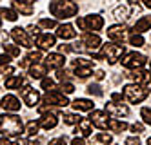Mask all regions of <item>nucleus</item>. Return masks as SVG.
Segmentation results:
<instances>
[{"label":"nucleus","instance_id":"nucleus-3","mask_svg":"<svg viewBox=\"0 0 151 145\" xmlns=\"http://www.w3.org/2000/svg\"><path fill=\"white\" fill-rule=\"evenodd\" d=\"M122 54H126V47L122 46V44L107 42V44L102 46V54L100 56L106 58V62H109V64H116L118 60H120Z\"/></svg>","mask_w":151,"mask_h":145},{"label":"nucleus","instance_id":"nucleus-31","mask_svg":"<svg viewBox=\"0 0 151 145\" xmlns=\"http://www.w3.org/2000/svg\"><path fill=\"white\" fill-rule=\"evenodd\" d=\"M73 67H91L93 69V60H88V58L78 56V58L73 60Z\"/></svg>","mask_w":151,"mask_h":145},{"label":"nucleus","instance_id":"nucleus-27","mask_svg":"<svg viewBox=\"0 0 151 145\" xmlns=\"http://www.w3.org/2000/svg\"><path fill=\"white\" fill-rule=\"evenodd\" d=\"M24 84V76H9L7 80H6V87L7 89H15V87H20Z\"/></svg>","mask_w":151,"mask_h":145},{"label":"nucleus","instance_id":"nucleus-52","mask_svg":"<svg viewBox=\"0 0 151 145\" xmlns=\"http://www.w3.org/2000/svg\"><path fill=\"white\" fill-rule=\"evenodd\" d=\"M144 4H146V7H149V9H151V0H144Z\"/></svg>","mask_w":151,"mask_h":145},{"label":"nucleus","instance_id":"nucleus-11","mask_svg":"<svg viewBox=\"0 0 151 145\" xmlns=\"http://www.w3.org/2000/svg\"><path fill=\"white\" fill-rule=\"evenodd\" d=\"M93 125H96L99 129H107V125H109V116L106 114V111H91L89 113V118H88Z\"/></svg>","mask_w":151,"mask_h":145},{"label":"nucleus","instance_id":"nucleus-18","mask_svg":"<svg viewBox=\"0 0 151 145\" xmlns=\"http://www.w3.org/2000/svg\"><path fill=\"white\" fill-rule=\"evenodd\" d=\"M13 7L17 11H20L22 15H33V4L37 0H11Z\"/></svg>","mask_w":151,"mask_h":145},{"label":"nucleus","instance_id":"nucleus-56","mask_svg":"<svg viewBox=\"0 0 151 145\" xmlns=\"http://www.w3.org/2000/svg\"><path fill=\"white\" fill-rule=\"evenodd\" d=\"M149 65H151V62H149Z\"/></svg>","mask_w":151,"mask_h":145},{"label":"nucleus","instance_id":"nucleus-16","mask_svg":"<svg viewBox=\"0 0 151 145\" xmlns=\"http://www.w3.org/2000/svg\"><path fill=\"white\" fill-rule=\"evenodd\" d=\"M0 107H4L6 111H11V113H17V111H20V100L13 94H6L0 100Z\"/></svg>","mask_w":151,"mask_h":145},{"label":"nucleus","instance_id":"nucleus-28","mask_svg":"<svg viewBox=\"0 0 151 145\" xmlns=\"http://www.w3.org/2000/svg\"><path fill=\"white\" fill-rule=\"evenodd\" d=\"M38 121H35V120H31V121H27L26 124V134L29 136V138H35V134L38 132Z\"/></svg>","mask_w":151,"mask_h":145},{"label":"nucleus","instance_id":"nucleus-13","mask_svg":"<svg viewBox=\"0 0 151 145\" xmlns=\"http://www.w3.org/2000/svg\"><path fill=\"white\" fill-rule=\"evenodd\" d=\"M107 38L116 42V44H122L126 40V27L122 24H116V26L107 27Z\"/></svg>","mask_w":151,"mask_h":145},{"label":"nucleus","instance_id":"nucleus-5","mask_svg":"<svg viewBox=\"0 0 151 145\" xmlns=\"http://www.w3.org/2000/svg\"><path fill=\"white\" fill-rule=\"evenodd\" d=\"M77 26L78 29H84V31H100L104 27V18L100 15H88V16L77 18Z\"/></svg>","mask_w":151,"mask_h":145},{"label":"nucleus","instance_id":"nucleus-34","mask_svg":"<svg viewBox=\"0 0 151 145\" xmlns=\"http://www.w3.org/2000/svg\"><path fill=\"white\" fill-rule=\"evenodd\" d=\"M38 26L44 27V29H53V27H57V22L51 20V18H42V20L38 22Z\"/></svg>","mask_w":151,"mask_h":145},{"label":"nucleus","instance_id":"nucleus-53","mask_svg":"<svg viewBox=\"0 0 151 145\" xmlns=\"http://www.w3.org/2000/svg\"><path fill=\"white\" fill-rule=\"evenodd\" d=\"M127 2H131V4H135V2H138V0H127Z\"/></svg>","mask_w":151,"mask_h":145},{"label":"nucleus","instance_id":"nucleus-51","mask_svg":"<svg viewBox=\"0 0 151 145\" xmlns=\"http://www.w3.org/2000/svg\"><path fill=\"white\" fill-rule=\"evenodd\" d=\"M113 100H115V102H120V100H122V94L115 93V94H113Z\"/></svg>","mask_w":151,"mask_h":145},{"label":"nucleus","instance_id":"nucleus-7","mask_svg":"<svg viewBox=\"0 0 151 145\" xmlns=\"http://www.w3.org/2000/svg\"><path fill=\"white\" fill-rule=\"evenodd\" d=\"M146 64V56L144 54H140L137 51H131V53H126L124 54V58H122V65L127 69H140L142 65Z\"/></svg>","mask_w":151,"mask_h":145},{"label":"nucleus","instance_id":"nucleus-32","mask_svg":"<svg viewBox=\"0 0 151 145\" xmlns=\"http://www.w3.org/2000/svg\"><path fill=\"white\" fill-rule=\"evenodd\" d=\"M2 47H4L6 54H9V56H18L20 54V47H17V46H9V44H6V46H2Z\"/></svg>","mask_w":151,"mask_h":145},{"label":"nucleus","instance_id":"nucleus-10","mask_svg":"<svg viewBox=\"0 0 151 145\" xmlns=\"http://www.w3.org/2000/svg\"><path fill=\"white\" fill-rule=\"evenodd\" d=\"M20 96H22L24 104L29 105V107H35L38 104V100H40V93L37 91V89L29 87V85H24L22 89H20Z\"/></svg>","mask_w":151,"mask_h":145},{"label":"nucleus","instance_id":"nucleus-54","mask_svg":"<svg viewBox=\"0 0 151 145\" xmlns=\"http://www.w3.org/2000/svg\"><path fill=\"white\" fill-rule=\"evenodd\" d=\"M147 145H151V138H149V140H147Z\"/></svg>","mask_w":151,"mask_h":145},{"label":"nucleus","instance_id":"nucleus-41","mask_svg":"<svg viewBox=\"0 0 151 145\" xmlns=\"http://www.w3.org/2000/svg\"><path fill=\"white\" fill-rule=\"evenodd\" d=\"M53 87H55V82H53L51 78H42V89H47L49 91V89H53Z\"/></svg>","mask_w":151,"mask_h":145},{"label":"nucleus","instance_id":"nucleus-49","mask_svg":"<svg viewBox=\"0 0 151 145\" xmlns=\"http://www.w3.org/2000/svg\"><path fill=\"white\" fill-rule=\"evenodd\" d=\"M71 145H86V141H84V138H73Z\"/></svg>","mask_w":151,"mask_h":145},{"label":"nucleus","instance_id":"nucleus-8","mask_svg":"<svg viewBox=\"0 0 151 145\" xmlns=\"http://www.w3.org/2000/svg\"><path fill=\"white\" fill-rule=\"evenodd\" d=\"M82 51H89V53H93L96 47H100L102 46V40H100V36L99 35H93V33H82Z\"/></svg>","mask_w":151,"mask_h":145},{"label":"nucleus","instance_id":"nucleus-1","mask_svg":"<svg viewBox=\"0 0 151 145\" xmlns=\"http://www.w3.org/2000/svg\"><path fill=\"white\" fill-rule=\"evenodd\" d=\"M49 11L57 18H71L78 13V6L73 0H51Z\"/></svg>","mask_w":151,"mask_h":145},{"label":"nucleus","instance_id":"nucleus-26","mask_svg":"<svg viewBox=\"0 0 151 145\" xmlns=\"http://www.w3.org/2000/svg\"><path fill=\"white\" fill-rule=\"evenodd\" d=\"M107 129L113 131V132H124V131L127 129V124H126V121L116 120V118H111V120H109V125H107Z\"/></svg>","mask_w":151,"mask_h":145},{"label":"nucleus","instance_id":"nucleus-17","mask_svg":"<svg viewBox=\"0 0 151 145\" xmlns=\"http://www.w3.org/2000/svg\"><path fill=\"white\" fill-rule=\"evenodd\" d=\"M55 42H57L55 35H49V33H40V35L37 36V46H38L42 51L53 47V46H55Z\"/></svg>","mask_w":151,"mask_h":145},{"label":"nucleus","instance_id":"nucleus-38","mask_svg":"<svg viewBox=\"0 0 151 145\" xmlns=\"http://www.w3.org/2000/svg\"><path fill=\"white\" fill-rule=\"evenodd\" d=\"M127 15H129V7H116L115 9V16L116 18H127Z\"/></svg>","mask_w":151,"mask_h":145},{"label":"nucleus","instance_id":"nucleus-39","mask_svg":"<svg viewBox=\"0 0 151 145\" xmlns=\"http://www.w3.org/2000/svg\"><path fill=\"white\" fill-rule=\"evenodd\" d=\"M60 89H62V91H60V93H64V94H71V93L75 91V85H73L71 82H62V85H60Z\"/></svg>","mask_w":151,"mask_h":145},{"label":"nucleus","instance_id":"nucleus-14","mask_svg":"<svg viewBox=\"0 0 151 145\" xmlns=\"http://www.w3.org/2000/svg\"><path fill=\"white\" fill-rule=\"evenodd\" d=\"M135 84L138 85H149L151 84V73L149 71H144V69H135L131 74H127Z\"/></svg>","mask_w":151,"mask_h":145},{"label":"nucleus","instance_id":"nucleus-30","mask_svg":"<svg viewBox=\"0 0 151 145\" xmlns=\"http://www.w3.org/2000/svg\"><path fill=\"white\" fill-rule=\"evenodd\" d=\"M0 15H2L6 20H9V22H15L17 18H18V15H17V11H13V9H9V7H0Z\"/></svg>","mask_w":151,"mask_h":145},{"label":"nucleus","instance_id":"nucleus-42","mask_svg":"<svg viewBox=\"0 0 151 145\" xmlns=\"http://www.w3.org/2000/svg\"><path fill=\"white\" fill-rule=\"evenodd\" d=\"M27 33H29L31 36H35V38H37V36L40 35V29H38L37 26H29V27H27Z\"/></svg>","mask_w":151,"mask_h":145},{"label":"nucleus","instance_id":"nucleus-43","mask_svg":"<svg viewBox=\"0 0 151 145\" xmlns=\"http://www.w3.org/2000/svg\"><path fill=\"white\" fill-rule=\"evenodd\" d=\"M131 131L137 132V134H140V132H144V125L142 124H133L131 125Z\"/></svg>","mask_w":151,"mask_h":145},{"label":"nucleus","instance_id":"nucleus-12","mask_svg":"<svg viewBox=\"0 0 151 145\" xmlns=\"http://www.w3.org/2000/svg\"><path fill=\"white\" fill-rule=\"evenodd\" d=\"M64 64H66V56L60 53H49L44 58V65L47 69H62Z\"/></svg>","mask_w":151,"mask_h":145},{"label":"nucleus","instance_id":"nucleus-45","mask_svg":"<svg viewBox=\"0 0 151 145\" xmlns=\"http://www.w3.org/2000/svg\"><path fill=\"white\" fill-rule=\"evenodd\" d=\"M126 145H140V140H138L137 136H129V138L126 140Z\"/></svg>","mask_w":151,"mask_h":145},{"label":"nucleus","instance_id":"nucleus-40","mask_svg":"<svg viewBox=\"0 0 151 145\" xmlns=\"http://www.w3.org/2000/svg\"><path fill=\"white\" fill-rule=\"evenodd\" d=\"M88 93H89V94H95V96H102V89H100L99 84H91V85L88 87Z\"/></svg>","mask_w":151,"mask_h":145},{"label":"nucleus","instance_id":"nucleus-20","mask_svg":"<svg viewBox=\"0 0 151 145\" xmlns=\"http://www.w3.org/2000/svg\"><path fill=\"white\" fill-rule=\"evenodd\" d=\"M57 36L62 38V40H71V38L77 36V31H75V27L71 24H62V26H58Z\"/></svg>","mask_w":151,"mask_h":145},{"label":"nucleus","instance_id":"nucleus-50","mask_svg":"<svg viewBox=\"0 0 151 145\" xmlns=\"http://www.w3.org/2000/svg\"><path fill=\"white\" fill-rule=\"evenodd\" d=\"M104 74H106V73H104L102 69H99V71H95V78H96V80H102V78H104Z\"/></svg>","mask_w":151,"mask_h":145},{"label":"nucleus","instance_id":"nucleus-25","mask_svg":"<svg viewBox=\"0 0 151 145\" xmlns=\"http://www.w3.org/2000/svg\"><path fill=\"white\" fill-rule=\"evenodd\" d=\"M75 132H78L80 136H84V138H88V136H91V121L89 120H82L80 124L77 125V129H75Z\"/></svg>","mask_w":151,"mask_h":145},{"label":"nucleus","instance_id":"nucleus-33","mask_svg":"<svg viewBox=\"0 0 151 145\" xmlns=\"http://www.w3.org/2000/svg\"><path fill=\"white\" fill-rule=\"evenodd\" d=\"M75 69V74L78 78H88L91 74V67H73Z\"/></svg>","mask_w":151,"mask_h":145},{"label":"nucleus","instance_id":"nucleus-2","mask_svg":"<svg viewBox=\"0 0 151 145\" xmlns=\"http://www.w3.org/2000/svg\"><path fill=\"white\" fill-rule=\"evenodd\" d=\"M24 125L22 120L17 114H0V132L6 136H18L22 132Z\"/></svg>","mask_w":151,"mask_h":145},{"label":"nucleus","instance_id":"nucleus-15","mask_svg":"<svg viewBox=\"0 0 151 145\" xmlns=\"http://www.w3.org/2000/svg\"><path fill=\"white\" fill-rule=\"evenodd\" d=\"M57 124H58V116H57V113H44V114H42V118L38 120V125H40L42 129H46V131L55 129Z\"/></svg>","mask_w":151,"mask_h":145},{"label":"nucleus","instance_id":"nucleus-47","mask_svg":"<svg viewBox=\"0 0 151 145\" xmlns=\"http://www.w3.org/2000/svg\"><path fill=\"white\" fill-rule=\"evenodd\" d=\"M9 60H11V56H9V54H0V65H7Z\"/></svg>","mask_w":151,"mask_h":145},{"label":"nucleus","instance_id":"nucleus-46","mask_svg":"<svg viewBox=\"0 0 151 145\" xmlns=\"http://www.w3.org/2000/svg\"><path fill=\"white\" fill-rule=\"evenodd\" d=\"M0 145H18V143L13 141L11 138H0Z\"/></svg>","mask_w":151,"mask_h":145},{"label":"nucleus","instance_id":"nucleus-9","mask_svg":"<svg viewBox=\"0 0 151 145\" xmlns=\"http://www.w3.org/2000/svg\"><path fill=\"white\" fill-rule=\"evenodd\" d=\"M11 38H13L17 44H20L22 47H26V49H31V47H33V40L29 38L27 31L22 29V27H13V29H11Z\"/></svg>","mask_w":151,"mask_h":145},{"label":"nucleus","instance_id":"nucleus-4","mask_svg":"<svg viewBox=\"0 0 151 145\" xmlns=\"http://www.w3.org/2000/svg\"><path fill=\"white\" fill-rule=\"evenodd\" d=\"M149 94V91L144 85H138V84H129L124 87V98L131 104H140L142 100H146Z\"/></svg>","mask_w":151,"mask_h":145},{"label":"nucleus","instance_id":"nucleus-37","mask_svg":"<svg viewBox=\"0 0 151 145\" xmlns=\"http://www.w3.org/2000/svg\"><path fill=\"white\" fill-rule=\"evenodd\" d=\"M96 141H100V143H111L113 141V136L111 134H107V132H100V134H96V138H95Z\"/></svg>","mask_w":151,"mask_h":145},{"label":"nucleus","instance_id":"nucleus-36","mask_svg":"<svg viewBox=\"0 0 151 145\" xmlns=\"http://www.w3.org/2000/svg\"><path fill=\"white\" fill-rule=\"evenodd\" d=\"M129 44H131V46H135V47H140V46H144V38L135 33V35L129 36Z\"/></svg>","mask_w":151,"mask_h":145},{"label":"nucleus","instance_id":"nucleus-35","mask_svg":"<svg viewBox=\"0 0 151 145\" xmlns=\"http://www.w3.org/2000/svg\"><path fill=\"white\" fill-rule=\"evenodd\" d=\"M140 116H142L144 124L151 125V107H142V111H140Z\"/></svg>","mask_w":151,"mask_h":145},{"label":"nucleus","instance_id":"nucleus-21","mask_svg":"<svg viewBox=\"0 0 151 145\" xmlns=\"http://www.w3.org/2000/svg\"><path fill=\"white\" fill-rule=\"evenodd\" d=\"M71 105H73L75 111H89V113H91L95 104L91 102V100H88V98H77Z\"/></svg>","mask_w":151,"mask_h":145},{"label":"nucleus","instance_id":"nucleus-24","mask_svg":"<svg viewBox=\"0 0 151 145\" xmlns=\"http://www.w3.org/2000/svg\"><path fill=\"white\" fill-rule=\"evenodd\" d=\"M149 29H151V16H142L133 26V31L135 33H144V31H149Z\"/></svg>","mask_w":151,"mask_h":145},{"label":"nucleus","instance_id":"nucleus-22","mask_svg":"<svg viewBox=\"0 0 151 145\" xmlns=\"http://www.w3.org/2000/svg\"><path fill=\"white\" fill-rule=\"evenodd\" d=\"M40 58H42V53L40 51H31L27 56L20 62V67H29L31 64H40Z\"/></svg>","mask_w":151,"mask_h":145},{"label":"nucleus","instance_id":"nucleus-19","mask_svg":"<svg viewBox=\"0 0 151 145\" xmlns=\"http://www.w3.org/2000/svg\"><path fill=\"white\" fill-rule=\"evenodd\" d=\"M106 113H111V114H116V116H127L129 114V107H126L122 104L107 102L106 104Z\"/></svg>","mask_w":151,"mask_h":145},{"label":"nucleus","instance_id":"nucleus-55","mask_svg":"<svg viewBox=\"0 0 151 145\" xmlns=\"http://www.w3.org/2000/svg\"><path fill=\"white\" fill-rule=\"evenodd\" d=\"M0 26H2V20H0Z\"/></svg>","mask_w":151,"mask_h":145},{"label":"nucleus","instance_id":"nucleus-6","mask_svg":"<svg viewBox=\"0 0 151 145\" xmlns=\"http://www.w3.org/2000/svg\"><path fill=\"white\" fill-rule=\"evenodd\" d=\"M44 104L51 105V107L53 105H55V107H66V105H69V100L66 98L64 93L57 91V89H51V91H47L44 94Z\"/></svg>","mask_w":151,"mask_h":145},{"label":"nucleus","instance_id":"nucleus-44","mask_svg":"<svg viewBox=\"0 0 151 145\" xmlns=\"http://www.w3.org/2000/svg\"><path fill=\"white\" fill-rule=\"evenodd\" d=\"M49 145H68V141H66V138H55L49 141Z\"/></svg>","mask_w":151,"mask_h":145},{"label":"nucleus","instance_id":"nucleus-23","mask_svg":"<svg viewBox=\"0 0 151 145\" xmlns=\"http://www.w3.org/2000/svg\"><path fill=\"white\" fill-rule=\"evenodd\" d=\"M46 71H47V67H46L44 64H33V65L29 67V74H31V78H38V80H42V78H44Z\"/></svg>","mask_w":151,"mask_h":145},{"label":"nucleus","instance_id":"nucleus-29","mask_svg":"<svg viewBox=\"0 0 151 145\" xmlns=\"http://www.w3.org/2000/svg\"><path fill=\"white\" fill-rule=\"evenodd\" d=\"M82 120L84 118H80V114H73V113L64 114V124H68V125H78Z\"/></svg>","mask_w":151,"mask_h":145},{"label":"nucleus","instance_id":"nucleus-48","mask_svg":"<svg viewBox=\"0 0 151 145\" xmlns=\"http://www.w3.org/2000/svg\"><path fill=\"white\" fill-rule=\"evenodd\" d=\"M58 49H60L62 53H71V51H75V47H73V46H60Z\"/></svg>","mask_w":151,"mask_h":145}]
</instances>
